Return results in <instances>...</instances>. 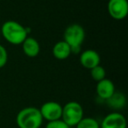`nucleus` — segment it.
<instances>
[{
    "instance_id": "f257e3e1",
    "label": "nucleus",
    "mask_w": 128,
    "mask_h": 128,
    "mask_svg": "<svg viewBox=\"0 0 128 128\" xmlns=\"http://www.w3.org/2000/svg\"><path fill=\"white\" fill-rule=\"evenodd\" d=\"M1 34L4 39L12 45H21L31 32L29 27H26L15 20H7L1 26Z\"/></svg>"
},
{
    "instance_id": "f03ea898",
    "label": "nucleus",
    "mask_w": 128,
    "mask_h": 128,
    "mask_svg": "<svg viewBox=\"0 0 128 128\" xmlns=\"http://www.w3.org/2000/svg\"><path fill=\"white\" fill-rule=\"evenodd\" d=\"M16 124L18 128H40L43 124V118L38 108L25 107L17 114Z\"/></svg>"
},
{
    "instance_id": "7ed1b4c3",
    "label": "nucleus",
    "mask_w": 128,
    "mask_h": 128,
    "mask_svg": "<svg viewBox=\"0 0 128 128\" xmlns=\"http://www.w3.org/2000/svg\"><path fill=\"white\" fill-rule=\"evenodd\" d=\"M85 31L79 24H71L64 31L63 40L70 46L72 54H78L85 40Z\"/></svg>"
},
{
    "instance_id": "20e7f679",
    "label": "nucleus",
    "mask_w": 128,
    "mask_h": 128,
    "mask_svg": "<svg viewBox=\"0 0 128 128\" xmlns=\"http://www.w3.org/2000/svg\"><path fill=\"white\" fill-rule=\"evenodd\" d=\"M84 118V108L76 101L68 102L62 106V118L68 126H76Z\"/></svg>"
},
{
    "instance_id": "39448f33",
    "label": "nucleus",
    "mask_w": 128,
    "mask_h": 128,
    "mask_svg": "<svg viewBox=\"0 0 128 128\" xmlns=\"http://www.w3.org/2000/svg\"><path fill=\"white\" fill-rule=\"evenodd\" d=\"M39 110L43 118V120H46L48 122L62 118V106L58 102H46L41 105Z\"/></svg>"
},
{
    "instance_id": "423d86ee",
    "label": "nucleus",
    "mask_w": 128,
    "mask_h": 128,
    "mask_svg": "<svg viewBox=\"0 0 128 128\" xmlns=\"http://www.w3.org/2000/svg\"><path fill=\"white\" fill-rule=\"evenodd\" d=\"M107 10L112 18L116 20H124L128 13L127 0H109Z\"/></svg>"
},
{
    "instance_id": "0eeeda50",
    "label": "nucleus",
    "mask_w": 128,
    "mask_h": 128,
    "mask_svg": "<svg viewBox=\"0 0 128 128\" xmlns=\"http://www.w3.org/2000/svg\"><path fill=\"white\" fill-rule=\"evenodd\" d=\"M126 117L118 112L107 114L100 123V128H126Z\"/></svg>"
},
{
    "instance_id": "6e6552de",
    "label": "nucleus",
    "mask_w": 128,
    "mask_h": 128,
    "mask_svg": "<svg viewBox=\"0 0 128 128\" xmlns=\"http://www.w3.org/2000/svg\"><path fill=\"white\" fill-rule=\"evenodd\" d=\"M79 62L84 68L90 70L98 65H100L101 57L96 51L93 49H86L80 54Z\"/></svg>"
},
{
    "instance_id": "1a4fd4ad",
    "label": "nucleus",
    "mask_w": 128,
    "mask_h": 128,
    "mask_svg": "<svg viewBox=\"0 0 128 128\" xmlns=\"http://www.w3.org/2000/svg\"><path fill=\"white\" fill-rule=\"evenodd\" d=\"M115 91V85H114L113 82L108 78L103 79L96 84V95H98V98L102 100L106 101L108 98H110L113 95Z\"/></svg>"
},
{
    "instance_id": "9d476101",
    "label": "nucleus",
    "mask_w": 128,
    "mask_h": 128,
    "mask_svg": "<svg viewBox=\"0 0 128 128\" xmlns=\"http://www.w3.org/2000/svg\"><path fill=\"white\" fill-rule=\"evenodd\" d=\"M22 50L24 54L29 58H35L39 55L40 52V43L35 38L26 37V39L22 43Z\"/></svg>"
},
{
    "instance_id": "9b49d317",
    "label": "nucleus",
    "mask_w": 128,
    "mask_h": 128,
    "mask_svg": "<svg viewBox=\"0 0 128 128\" xmlns=\"http://www.w3.org/2000/svg\"><path fill=\"white\" fill-rule=\"evenodd\" d=\"M52 53L55 59L57 60H66L71 55V48L64 40H60L56 42L53 46Z\"/></svg>"
},
{
    "instance_id": "f8f14e48",
    "label": "nucleus",
    "mask_w": 128,
    "mask_h": 128,
    "mask_svg": "<svg viewBox=\"0 0 128 128\" xmlns=\"http://www.w3.org/2000/svg\"><path fill=\"white\" fill-rule=\"evenodd\" d=\"M106 103L110 108L112 110H118L123 109L126 104V98L123 93L121 92H115L113 93L110 98L106 100Z\"/></svg>"
},
{
    "instance_id": "ddd939ff",
    "label": "nucleus",
    "mask_w": 128,
    "mask_h": 128,
    "mask_svg": "<svg viewBox=\"0 0 128 128\" xmlns=\"http://www.w3.org/2000/svg\"><path fill=\"white\" fill-rule=\"evenodd\" d=\"M76 128H100V123L94 118L84 117L76 126Z\"/></svg>"
},
{
    "instance_id": "4468645a",
    "label": "nucleus",
    "mask_w": 128,
    "mask_h": 128,
    "mask_svg": "<svg viewBox=\"0 0 128 128\" xmlns=\"http://www.w3.org/2000/svg\"><path fill=\"white\" fill-rule=\"evenodd\" d=\"M90 76L91 78L98 82L99 81L103 80V79L106 78V71H105L104 68L103 66L98 65V66L90 70Z\"/></svg>"
},
{
    "instance_id": "2eb2a0df",
    "label": "nucleus",
    "mask_w": 128,
    "mask_h": 128,
    "mask_svg": "<svg viewBox=\"0 0 128 128\" xmlns=\"http://www.w3.org/2000/svg\"><path fill=\"white\" fill-rule=\"evenodd\" d=\"M45 128H70V126H68L62 119H58L48 122Z\"/></svg>"
},
{
    "instance_id": "dca6fc26",
    "label": "nucleus",
    "mask_w": 128,
    "mask_h": 128,
    "mask_svg": "<svg viewBox=\"0 0 128 128\" xmlns=\"http://www.w3.org/2000/svg\"><path fill=\"white\" fill-rule=\"evenodd\" d=\"M8 62V52L3 45L0 44V68H4Z\"/></svg>"
}]
</instances>
